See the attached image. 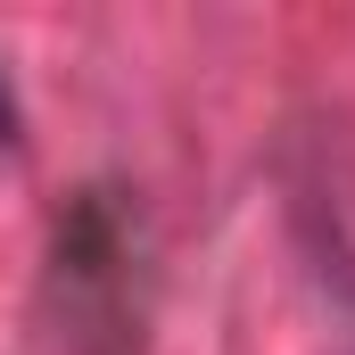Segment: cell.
<instances>
[{
  "mask_svg": "<svg viewBox=\"0 0 355 355\" xmlns=\"http://www.w3.org/2000/svg\"><path fill=\"white\" fill-rule=\"evenodd\" d=\"M0 149H17V99H8V83H0Z\"/></svg>",
  "mask_w": 355,
  "mask_h": 355,
  "instance_id": "cell-1",
  "label": "cell"
}]
</instances>
